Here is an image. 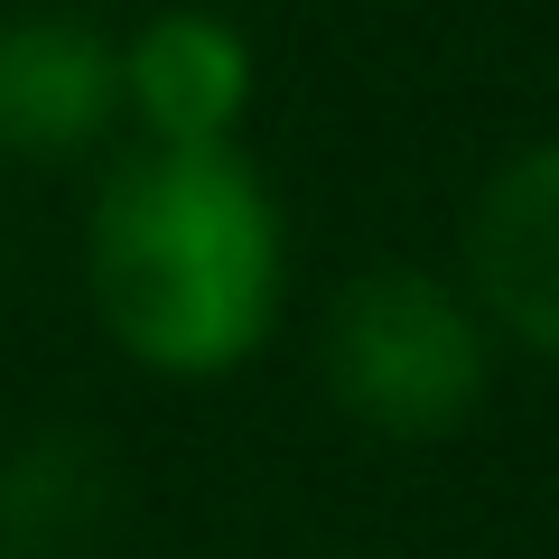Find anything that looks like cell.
I'll return each mask as SVG.
<instances>
[{"instance_id":"cell-1","label":"cell","mask_w":559,"mask_h":559,"mask_svg":"<svg viewBox=\"0 0 559 559\" xmlns=\"http://www.w3.org/2000/svg\"><path fill=\"white\" fill-rule=\"evenodd\" d=\"M280 197L234 150H150L94 187L84 215V289L103 336L168 382H215L261 355L280 318Z\"/></svg>"},{"instance_id":"cell-2","label":"cell","mask_w":559,"mask_h":559,"mask_svg":"<svg viewBox=\"0 0 559 559\" xmlns=\"http://www.w3.org/2000/svg\"><path fill=\"white\" fill-rule=\"evenodd\" d=\"M326 392L373 439H448L485 411L495 326L457 280L419 261H373L326 308Z\"/></svg>"},{"instance_id":"cell-3","label":"cell","mask_w":559,"mask_h":559,"mask_svg":"<svg viewBox=\"0 0 559 559\" xmlns=\"http://www.w3.org/2000/svg\"><path fill=\"white\" fill-rule=\"evenodd\" d=\"M457 289L485 308L495 345L559 364V140H532L466 205Z\"/></svg>"},{"instance_id":"cell-4","label":"cell","mask_w":559,"mask_h":559,"mask_svg":"<svg viewBox=\"0 0 559 559\" xmlns=\"http://www.w3.org/2000/svg\"><path fill=\"white\" fill-rule=\"evenodd\" d=\"M121 121V38L84 10L0 20V159H75Z\"/></svg>"},{"instance_id":"cell-5","label":"cell","mask_w":559,"mask_h":559,"mask_svg":"<svg viewBox=\"0 0 559 559\" xmlns=\"http://www.w3.org/2000/svg\"><path fill=\"white\" fill-rule=\"evenodd\" d=\"M121 112L150 150H234L252 112V47L215 10H159L121 38Z\"/></svg>"},{"instance_id":"cell-6","label":"cell","mask_w":559,"mask_h":559,"mask_svg":"<svg viewBox=\"0 0 559 559\" xmlns=\"http://www.w3.org/2000/svg\"><path fill=\"white\" fill-rule=\"evenodd\" d=\"M112 522V457L84 429H38L0 457V559H75Z\"/></svg>"},{"instance_id":"cell-7","label":"cell","mask_w":559,"mask_h":559,"mask_svg":"<svg viewBox=\"0 0 559 559\" xmlns=\"http://www.w3.org/2000/svg\"><path fill=\"white\" fill-rule=\"evenodd\" d=\"M38 10H75V0H38Z\"/></svg>"}]
</instances>
